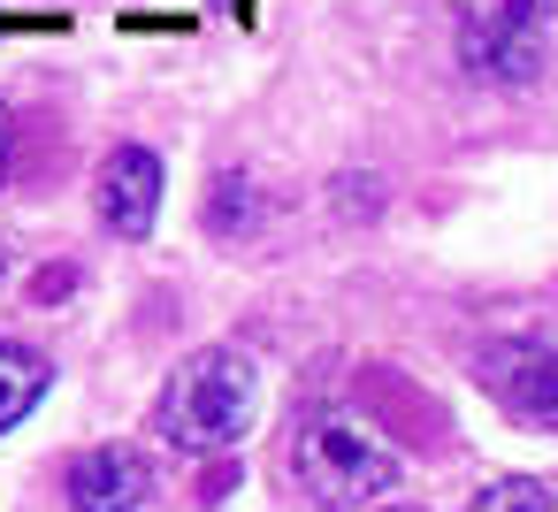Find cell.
<instances>
[{"label": "cell", "instance_id": "13", "mask_svg": "<svg viewBox=\"0 0 558 512\" xmlns=\"http://www.w3.org/2000/svg\"><path fill=\"white\" fill-rule=\"evenodd\" d=\"M230 9H238V16H253V0H230Z\"/></svg>", "mask_w": 558, "mask_h": 512}, {"label": "cell", "instance_id": "3", "mask_svg": "<svg viewBox=\"0 0 558 512\" xmlns=\"http://www.w3.org/2000/svg\"><path fill=\"white\" fill-rule=\"evenodd\" d=\"M550 47V0H466L459 9V70L482 85H535Z\"/></svg>", "mask_w": 558, "mask_h": 512}, {"label": "cell", "instance_id": "1", "mask_svg": "<svg viewBox=\"0 0 558 512\" xmlns=\"http://www.w3.org/2000/svg\"><path fill=\"white\" fill-rule=\"evenodd\" d=\"M245 420H253V359L230 352V344L192 352V359L169 375V390L154 398V436H161L169 451H184V459L230 451V443L245 436Z\"/></svg>", "mask_w": 558, "mask_h": 512}, {"label": "cell", "instance_id": "14", "mask_svg": "<svg viewBox=\"0 0 558 512\" xmlns=\"http://www.w3.org/2000/svg\"><path fill=\"white\" fill-rule=\"evenodd\" d=\"M390 512H421V504H390Z\"/></svg>", "mask_w": 558, "mask_h": 512}, {"label": "cell", "instance_id": "6", "mask_svg": "<svg viewBox=\"0 0 558 512\" xmlns=\"http://www.w3.org/2000/svg\"><path fill=\"white\" fill-rule=\"evenodd\" d=\"M93 199H100V230H116V237H146L154 215H161V161H154L146 146H116V154L100 161Z\"/></svg>", "mask_w": 558, "mask_h": 512}, {"label": "cell", "instance_id": "5", "mask_svg": "<svg viewBox=\"0 0 558 512\" xmlns=\"http://www.w3.org/2000/svg\"><path fill=\"white\" fill-rule=\"evenodd\" d=\"M62 497H70V512H138L154 497V466L123 443H93L62 466Z\"/></svg>", "mask_w": 558, "mask_h": 512}, {"label": "cell", "instance_id": "2", "mask_svg": "<svg viewBox=\"0 0 558 512\" xmlns=\"http://www.w3.org/2000/svg\"><path fill=\"white\" fill-rule=\"evenodd\" d=\"M291 474L306 481L314 504L352 512V504H367V497H383V489L398 481V451H390L375 428L344 420V413H314V420H299V436H291Z\"/></svg>", "mask_w": 558, "mask_h": 512}, {"label": "cell", "instance_id": "12", "mask_svg": "<svg viewBox=\"0 0 558 512\" xmlns=\"http://www.w3.org/2000/svg\"><path fill=\"white\" fill-rule=\"evenodd\" d=\"M0 283H9V245H0Z\"/></svg>", "mask_w": 558, "mask_h": 512}, {"label": "cell", "instance_id": "4", "mask_svg": "<svg viewBox=\"0 0 558 512\" xmlns=\"http://www.w3.org/2000/svg\"><path fill=\"white\" fill-rule=\"evenodd\" d=\"M474 375H482V390L512 420L558 436V329H505V337H489L474 352Z\"/></svg>", "mask_w": 558, "mask_h": 512}, {"label": "cell", "instance_id": "8", "mask_svg": "<svg viewBox=\"0 0 558 512\" xmlns=\"http://www.w3.org/2000/svg\"><path fill=\"white\" fill-rule=\"evenodd\" d=\"M207 230H215L222 245H238L245 230H260V184H253V176H215V192H207Z\"/></svg>", "mask_w": 558, "mask_h": 512}, {"label": "cell", "instance_id": "10", "mask_svg": "<svg viewBox=\"0 0 558 512\" xmlns=\"http://www.w3.org/2000/svg\"><path fill=\"white\" fill-rule=\"evenodd\" d=\"M9 169H16V115L0 108V184H9Z\"/></svg>", "mask_w": 558, "mask_h": 512}, {"label": "cell", "instance_id": "11", "mask_svg": "<svg viewBox=\"0 0 558 512\" xmlns=\"http://www.w3.org/2000/svg\"><path fill=\"white\" fill-rule=\"evenodd\" d=\"M70 291H77V276H70V268H54V276H39V298H70Z\"/></svg>", "mask_w": 558, "mask_h": 512}, {"label": "cell", "instance_id": "9", "mask_svg": "<svg viewBox=\"0 0 558 512\" xmlns=\"http://www.w3.org/2000/svg\"><path fill=\"white\" fill-rule=\"evenodd\" d=\"M466 512H558V497H550L543 481H527V474H505V481H489Z\"/></svg>", "mask_w": 558, "mask_h": 512}, {"label": "cell", "instance_id": "7", "mask_svg": "<svg viewBox=\"0 0 558 512\" xmlns=\"http://www.w3.org/2000/svg\"><path fill=\"white\" fill-rule=\"evenodd\" d=\"M47 382H54V367H47V352H39V344L0 337V436H9V428L47 398Z\"/></svg>", "mask_w": 558, "mask_h": 512}]
</instances>
